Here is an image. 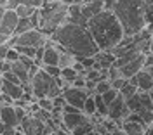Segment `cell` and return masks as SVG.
I'll use <instances>...</instances> for the list:
<instances>
[{
	"label": "cell",
	"mask_w": 153,
	"mask_h": 135,
	"mask_svg": "<svg viewBox=\"0 0 153 135\" xmlns=\"http://www.w3.org/2000/svg\"><path fill=\"white\" fill-rule=\"evenodd\" d=\"M91 121V118L84 111H76V113H63V125L66 126V130L71 134L75 128L80 125H85Z\"/></svg>",
	"instance_id": "cell-11"
},
{
	"label": "cell",
	"mask_w": 153,
	"mask_h": 135,
	"mask_svg": "<svg viewBox=\"0 0 153 135\" xmlns=\"http://www.w3.org/2000/svg\"><path fill=\"white\" fill-rule=\"evenodd\" d=\"M5 59L7 61H10V62H14V61H18L19 59V52L16 47H10L9 50H7V56H5Z\"/></svg>",
	"instance_id": "cell-30"
},
{
	"label": "cell",
	"mask_w": 153,
	"mask_h": 135,
	"mask_svg": "<svg viewBox=\"0 0 153 135\" xmlns=\"http://www.w3.org/2000/svg\"><path fill=\"white\" fill-rule=\"evenodd\" d=\"M47 37L42 29L38 28H33V29H28V31H25V33H21V35H10L9 40H7V43H9L10 47H16V45H26V47H42V45H45L47 43Z\"/></svg>",
	"instance_id": "cell-6"
},
{
	"label": "cell",
	"mask_w": 153,
	"mask_h": 135,
	"mask_svg": "<svg viewBox=\"0 0 153 135\" xmlns=\"http://www.w3.org/2000/svg\"><path fill=\"white\" fill-rule=\"evenodd\" d=\"M118 92H120V94H122V95H124L125 99H129L131 95H134V94L137 92V87H136L134 83H131V80L127 78V81H125L124 85H122V88H120Z\"/></svg>",
	"instance_id": "cell-23"
},
{
	"label": "cell",
	"mask_w": 153,
	"mask_h": 135,
	"mask_svg": "<svg viewBox=\"0 0 153 135\" xmlns=\"http://www.w3.org/2000/svg\"><path fill=\"white\" fill-rule=\"evenodd\" d=\"M144 57H146V54H139V56H136L134 59H131L127 64H124V66L120 68L122 76L131 78L132 75H136L137 71H141V69H143V64H144Z\"/></svg>",
	"instance_id": "cell-15"
},
{
	"label": "cell",
	"mask_w": 153,
	"mask_h": 135,
	"mask_svg": "<svg viewBox=\"0 0 153 135\" xmlns=\"http://www.w3.org/2000/svg\"><path fill=\"white\" fill-rule=\"evenodd\" d=\"M35 9H38V7H31V5H25V4H18L16 5V14H18L19 18H30L33 12H35Z\"/></svg>",
	"instance_id": "cell-22"
},
{
	"label": "cell",
	"mask_w": 153,
	"mask_h": 135,
	"mask_svg": "<svg viewBox=\"0 0 153 135\" xmlns=\"http://www.w3.org/2000/svg\"><path fill=\"white\" fill-rule=\"evenodd\" d=\"M146 134H152L153 135V121L148 125V128H146Z\"/></svg>",
	"instance_id": "cell-36"
},
{
	"label": "cell",
	"mask_w": 153,
	"mask_h": 135,
	"mask_svg": "<svg viewBox=\"0 0 153 135\" xmlns=\"http://www.w3.org/2000/svg\"><path fill=\"white\" fill-rule=\"evenodd\" d=\"M38 106L44 107V109H47V111H52L54 109V104H52V99H49V97H42V99H37Z\"/></svg>",
	"instance_id": "cell-29"
},
{
	"label": "cell",
	"mask_w": 153,
	"mask_h": 135,
	"mask_svg": "<svg viewBox=\"0 0 153 135\" xmlns=\"http://www.w3.org/2000/svg\"><path fill=\"white\" fill-rule=\"evenodd\" d=\"M63 4H66V5H70V4H75V2H80V0H61Z\"/></svg>",
	"instance_id": "cell-37"
},
{
	"label": "cell",
	"mask_w": 153,
	"mask_h": 135,
	"mask_svg": "<svg viewBox=\"0 0 153 135\" xmlns=\"http://www.w3.org/2000/svg\"><path fill=\"white\" fill-rule=\"evenodd\" d=\"M61 76L66 80H75L76 78V69L75 68H61Z\"/></svg>",
	"instance_id": "cell-28"
},
{
	"label": "cell",
	"mask_w": 153,
	"mask_h": 135,
	"mask_svg": "<svg viewBox=\"0 0 153 135\" xmlns=\"http://www.w3.org/2000/svg\"><path fill=\"white\" fill-rule=\"evenodd\" d=\"M19 130L25 132L26 135H40V134H45V123L40 121L38 118H35L31 113H28V114L21 120Z\"/></svg>",
	"instance_id": "cell-10"
},
{
	"label": "cell",
	"mask_w": 153,
	"mask_h": 135,
	"mask_svg": "<svg viewBox=\"0 0 153 135\" xmlns=\"http://www.w3.org/2000/svg\"><path fill=\"white\" fill-rule=\"evenodd\" d=\"M2 83H4V76H2V73H0V87H2Z\"/></svg>",
	"instance_id": "cell-41"
},
{
	"label": "cell",
	"mask_w": 153,
	"mask_h": 135,
	"mask_svg": "<svg viewBox=\"0 0 153 135\" xmlns=\"http://www.w3.org/2000/svg\"><path fill=\"white\" fill-rule=\"evenodd\" d=\"M18 4H25V5H31V7H40L44 4V0H18Z\"/></svg>",
	"instance_id": "cell-32"
},
{
	"label": "cell",
	"mask_w": 153,
	"mask_h": 135,
	"mask_svg": "<svg viewBox=\"0 0 153 135\" xmlns=\"http://www.w3.org/2000/svg\"><path fill=\"white\" fill-rule=\"evenodd\" d=\"M87 28L99 50H111L125 37L124 28L111 9H103L101 12L94 14L87 23Z\"/></svg>",
	"instance_id": "cell-2"
},
{
	"label": "cell",
	"mask_w": 153,
	"mask_h": 135,
	"mask_svg": "<svg viewBox=\"0 0 153 135\" xmlns=\"http://www.w3.org/2000/svg\"><path fill=\"white\" fill-rule=\"evenodd\" d=\"M37 28L35 26V23L31 21V18H19V23L16 29H14V35H21V33H25V31H28V29H33Z\"/></svg>",
	"instance_id": "cell-20"
},
{
	"label": "cell",
	"mask_w": 153,
	"mask_h": 135,
	"mask_svg": "<svg viewBox=\"0 0 153 135\" xmlns=\"http://www.w3.org/2000/svg\"><path fill=\"white\" fill-rule=\"evenodd\" d=\"M150 52L153 54V37H152V43H150Z\"/></svg>",
	"instance_id": "cell-40"
},
{
	"label": "cell",
	"mask_w": 153,
	"mask_h": 135,
	"mask_svg": "<svg viewBox=\"0 0 153 135\" xmlns=\"http://www.w3.org/2000/svg\"><path fill=\"white\" fill-rule=\"evenodd\" d=\"M80 2H89V0H80Z\"/></svg>",
	"instance_id": "cell-44"
},
{
	"label": "cell",
	"mask_w": 153,
	"mask_h": 135,
	"mask_svg": "<svg viewBox=\"0 0 153 135\" xmlns=\"http://www.w3.org/2000/svg\"><path fill=\"white\" fill-rule=\"evenodd\" d=\"M94 101H96V113H99L101 116L108 118V104L103 101L101 94H94Z\"/></svg>",
	"instance_id": "cell-21"
},
{
	"label": "cell",
	"mask_w": 153,
	"mask_h": 135,
	"mask_svg": "<svg viewBox=\"0 0 153 135\" xmlns=\"http://www.w3.org/2000/svg\"><path fill=\"white\" fill-rule=\"evenodd\" d=\"M42 68L47 71L51 76H54V78L61 76V66H57V64H44Z\"/></svg>",
	"instance_id": "cell-26"
},
{
	"label": "cell",
	"mask_w": 153,
	"mask_h": 135,
	"mask_svg": "<svg viewBox=\"0 0 153 135\" xmlns=\"http://www.w3.org/2000/svg\"><path fill=\"white\" fill-rule=\"evenodd\" d=\"M0 120L7 126H12V128H19V123H21L18 114H16L14 104H4V106H0Z\"/></svg>",
	"instance_id": "cell-13"
},
{
	"label": "cell",
	"mask_w": 153,
	"mask_h": 135,
	"mask_svg": "<svg viewBox=\"0 0 153 135\" xmlns=\"http://www.w3.org/2000/svg\"><path fill=\"white\" fill-rule=\"evenodd\" d=\"M82 111H84L87 116H92V114L96 113V101H94V95H89V97L85 99Z\"/></svg>",
	"instance_id": "cell-24"
},
{
	"label": "cell",
	"mask_w": 153,
	"mask_h": 135,
	"mask_svg": "<svg viewBox=\"0 0 153 135\" xmlns=\"http://www.w3.org/2000/svg\"><path fill=\"white\" fill-rule=\"evenodd\" d=\"M30 85H31V94L35 95V99H42V97L54 99L56 95L63 94V88L59 85L57 78L51 76L44 68L35 71V75L30 78Z\"/></svg>",
	"instance_id": "cell-5"
},
{
	"label": "cell",
	"mask_w": 153,
	"mask_h": 135,
	"mask_svg": "<svg viewBox=\"0 0 153 135\" xmlns=\"http://www.w3.org/2000/svg\"><path fill=\"white\" fill-rule=\"evenodd\" d=\"M131 113V109L125 102V97L118 92V95L115 97L113 101L108 104V118L111 120H125Z\"/></svg>",
	"instance_id": "cell-8"
},
{
	"label": "cell",
	"mask_w": 153,
	"mask_h": 135,
	"mask_svg": "<svg viewBox=\"0 0 153 135\" xmlns=\"http://www.w3.org/2000/svg\"><path fill=\"white\" fill-rule=\"evenodd\" d=\"M59 66L61 68H73L76 64V61H78V57H76L73 52H70V50H66V48H63L61 45H59Z\"/></svg>",
	"instance_id": "cell-18"
},
{
	"label": "cell",
	"mask_w": 153,
	"mask_h": 135,
	"mask_svg": "<svg viewBox=\"0 0 153 135\" xmlns=\"http://www.w3.org/2000/svg\"><path fill=\"white\" fill-rule=\"evenodd\" d=\"M129 80H131V83H134V85L137 87V90L150 92V90L153 88V78H152V75H150L148 71H144V69L137 71V73L132 75Z\"/></svg>",
	"instance_id": "cell-14"
},
{
	"label": "cell",
	"mask_w": 153,
	"mask_h": 135,
	"mask_svg": "<svg viewBox=\"0 0 153 135\" xmlns=\"http://www.w3.org/2000/svg\"><path fill=\"white\" fill-rule=\"evenodd\" d=\"M19 23V16L16 14L14 9H5L4 10V16H2V21H0V33L4 35H14V29Z\"/></svg>",
	"instance_id": "cell-12"
},
{
	"label": "cell",
	"mask_w": 153,
	"mask_h": 135,
	"mask_svg": "<svg viewBox=\"0 0 153 135\" xmlns=\"http://www.w3.org/2000/svg\"><path fill=\"white\" fill-rule=\"evenodd\" d=\"M111 10L125 35H136L146 26V0H115Z\"/></svg>",
	"instance_id": "cell-3"
},
{
	"label": "cell",
	"mask_w": 153,
	"mask_h": 135,
	"mask_svg": "<svg viewBox=\"0 0 153 135\" xmlns=\"http://www.w3.org/2000/svg\"><path fill=\"white\" fill-rule=\"evenodd\" d=\"M4 10H5V7H2V5H0V21H2V16H4Z\"/></svg>",
	"instance_id": "cell-38"
},
{
	"label": "cell",
	"mask_w": 153,
	"mask_h": 135,
	"mask_svg": "<svg viewBox=\"0 0 153 135\" xmlns=\"http://www.w3.org/2000/svg\"><path fill=\"white\" fill-rule=\"evenodd\" d=\"M38 9H40L38 29H42L45 35H52L68 19V5L61 0H44V4Z\"/></svg>",
	"instance_id": "cell-4"
},
{
	"label": "cell",
	"mask_w": 153,
	"mask_h": 135,
	"mask_svg": "<svg viewBox=\"0 0 153 135\" xmlns=\"http://www.w3.org/2000/svg\"><path fill=\"white\" fill-rule=\"evenodd\" d=\"M10 69H12V71H14V73L19 76L21 83H28V81H30L31 73H30V69L25 66V64H23L19 59H18V61H14V62H10Z\"/></svg>",
	"instance_id": "cell-19"
},
{
	"label": "cell",
	"mask_w": 153,
	"mask_h": 135,
	"mask_svg": "<svg viewBox=\"0 0 153 135\" xmlns=\"http://www.w3.org/2000/svg\"><path fill=\"white\" fill-rule=\"evenodd\" d=\"M7 2H9V0H0V5H2V7H5V4H7Z\"/></svg>",
	"instance_id": "cell-39"
},
{
	"label": "cell",
	"mask_w": 153,
	"mask_h": 135,
	"mask_svg": "<svg viewBox=\"0 0 153 135\" xmlns=\"http://www.w3.org/2000/svg\"><path fill=\"white\" fill-rule=\"evenodd\" d=\"M108 88H111V81L105 78V80H99L96 81V87H94V94H105Z\"/></svg>",
	"instance_id": "cell-25"
},
{
	"label": "cell",
	"mask_w": 153,
	"mask_h": 135,
	"mask_svg": "<svg viewBox=\"0 0 153 135\" xmlns=\"http://www.w3.org/2000/svg\"><path fill=\"white\" fill-rule=\"evenodd\" d=\"M5 128H7V125H5V123L0 120V134H4V132H5Z\"/></svg>",
	"instance_id": "cell-35"
},
{
	"label": "cell",
	"mask_w": 153,
	"mask_h": 135,
	"mask_svg": "<svg viewBox=\"0 0 153 135\" xmlns=\"http://www.w3.org/2000/svg\"><path fill=\"white\" fill-rule=\"evenodd\" d=\"M7 40H9V37H7V35L0 33V43H7Z\"/></svg>",
	"instance_id": "cell-34"
},
{
	"label": "cell",
	"mask_w": 153,
	"mask_h": 135,
	"mask_svg": "<svg viewBox=\"0 0 153 135\" xmlns=\"http://www.w3.org/2000/svg\"><path fill=\"white\" fill-rule=\"evenodd\" d=\"M51 40L57 45L73 52L78 59L82 57H94L99 52V47L94 42L92 35L87 26H80L76 23H63L59 28L51 35Z\"/></svg>",
	"instance_id": "cell-1"
},
{
	"label": "cell",
	"mask_w": 153,
	"mask_h": 135,
	"mask_svg": "<svg viewBox=\"0 0 153 135\" xmlns=\"http://www.w3.org/2000/svg\"><path fill=\"white\" fill-rule=\"evenodd\" d=\"M63 97H65V101H66L68 104H71V106L82 109L85 99L89 97V90H87V88H80V87H73V85H71V87L63 88Z\"/></svg>",
	"instance_id": "cell-9"
},
{
	"label": "cell",
	"mask_w": 153,
	"mask_h": 135,
	"mask_svg": "<svg viewBox=\"0 0 153 135\" xmlns=\"http://www.w3.org/2000/svg\"><path fill=\"white\" fill-rule=\"evenodd\" d=\"M125 81H127V78L125 76H118V78H115V80H111V87L117 88V90H120Z\"/></svg>",
	"instance_id": "cell-31"
},
{
	"label": "cell",
	"mask_w": 153,
	"mask_h": 135,
	"mask_svg": "<svg viewBox=\"0 0 153 135\" xmlns=\"http://www.w3.org/2000/svg\"><path fill=\"white\" fill-rule=\"evenodd\" d=\"M148 73H150V75H152V78H153V68H152V69H148Z\"/></svg>",
	"instance_id": "cell-42"
},
{
	"label": "cell",
	"mask_w": 153,
	"mask_h": 135,
	"mask_svg": "<svg viewBox=\"0 0 153 135\" xmlns=\"http://www.w3.org/2000/svg\"><path fill=\"white\" fill-rule=\"evenodd\" d=\"M117 95H118V90H117V88H113V87L108 88L105 94H101V97H103V101H105L106 104H110V102H111Z\"/></svg>",
	"instance_id": "cell-27"
},
{
	"label": "cell",
	"mask_w": 153,
	"mask_h": 135,
	"mask_svg": "<svg viewBox=\"0 0 153 135\" xmlns=\"http://www.w3.org/2000/svg\"><path fill=\"white\" fill-rule=\"evenodd\" d=\"M125 102H127V106L132 113H139V111H144V109H153L152 94L144 92V90H137L134 95L125 99Z\"/></svg>",
	"instance_id": "cell-7"
},
{
	"label": "cell",
	"mask_w": 153,
	"mask_h": 135,
	"mask_svg": "<svg viewBox=\"0 0 153 135\" xmlns=\"http://www.w3.org/2000/svg\"><path fill=\"white\" fill-rule=\"evenodd\" d=\"M10 48L9 43H0V59H5V56H7V50Z\"/></svg>",
	"instance_id": "cell-33"
},
{
	"label": "cell",
	"mask_w": 153,
	"mask_h": 135,
	"mask_svg": "<svg viewBox=\"0 0 153 135\" xmlns=\"http://www.w3.org/2000/svg\"><path fill=\"white\" fill-rule=\"evenodd\" d=\"M0 92L7 94L9 97H12V99L16 101V99H21V95L25 94V88H23L21 83H12V81H9V80L4 78V83H2V87H0Z\"/></svg>",
	"instance_id": "cell-17"
},
{
	"label": "cell",
	"mask_w": 153,
	"mask_h": 135,
	"mask_svg": "<svg viewBox=\"0 0 153 135\" xmlns=\"http://www.w3.org/2000/svg\"><path fill=\"white\" fill-rule=\"evenodd\" d=\"M122 132L127 135H141V134H146V125L136 121V120L125 118V120H122Z\"/></svg>",
	"instance_id": "cell-16"
},
{
	"label": "cell",
	"mask_w": 153,
	"mask_h": 135,
	"mask_svg": "<svg viewBox=\"0 0 153 135\" xmlns=\"http://www.w3.org/2000/svg\"><path fill=\"white\" fill-rule=\"evenodd\" d=\"M150 94H152V101H153V88H152V90H150Z\"/></svg>",
	"instance_id": "cell-43"
}]
</instances>
